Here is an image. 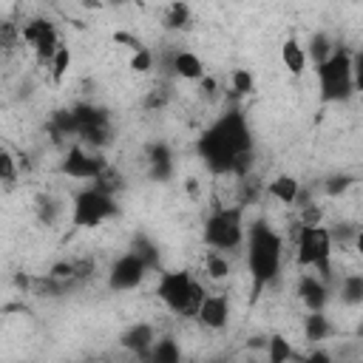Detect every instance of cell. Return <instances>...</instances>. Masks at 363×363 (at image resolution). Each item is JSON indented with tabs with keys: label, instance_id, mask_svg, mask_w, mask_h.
I'll list each match as a JSON object with an SVG mask.
<instances>
[{
	"label": "cell",
	"instance_id": "obj_1",
	"mask_svg": "<svg viewBox=\"0 0 363 363\" xmlns=\"http://www.w3.org/2000/svg\"><path fill=\"white\" fill-rule=\"evenodd\" d=\"M247 150H250V130L241 113L221 116L199 142V153L213 173H233L235 159Z\"/></svg>",
	"mask_w": 363,
	"mask_h": 363
},
{
	"label": "cell",
	"instance_id": "obj_2",
	"mask_svg": "<svg viewBox=\"0 0 363 363\" xmlns=\"http://www.w3.org/2000/svg\"><path fill=\"white\" fill-rule=\"evenodd\" d=\"M250 275H252V295H258L267 284H272V278L281 269V255H284V241L281 235L267 227L264 221L250 227Z\"/></svg>",
	"mask_w": 363,
	"mask_h": 363
},
{
	"label": "cell",
	"instance_id": "obj_3",
	"mask_svg": "<svg viewBox=\"0 0 363 363\" xmlns=\"http://www.w3.org/2000/svg\"><path fill=\"white\" fill-rule=\"evenodd\" d=\"M159 298L179 318H199V309L207 295H204L201 284L190 278V272H164L159 278Z\"/></svg>",
	"mask_w": 363,
	"mask_h": 363
},
{
	"label": "cell",
	"instance_id": "obj_4",
	"mask_svg": "<svg viewBox=\"0 0 363 363\" xmlns=\"http://www.w3.org/2000/svg\"><path fill=\"white\" fill-rule=\"evenodd\" d=\"M298 264L301 267H315L320 278H332V233L323 230L320 224H301L298 230Z\"/></svg>",
	"mask_w": 363,
	"mask_h": 363
},
{
	"label": "cell",
	"instance_id": "obj_5",
	"mask_svg": "<svg viewBox=\"0 0 363 363\" xmlns=\"http://www.w3.org/2000/svg\"><path fill=\"white\" fill-rule=\"evenodd\" d=\"M318 79H320V96L323 102H340L352 94L354 85V71H352V57L343 48H335L329 60L318 65Z\"/></svg>",
	"mask_w": 363,
	"mask_h": 363
},
{
	"label": "cell",
	"instance_id": "obj_6",
	"mask_svg": "<svg viewBox=\"0 0 363 363\" xmlns=\"http://www.w3.org/2000/svg\"><path fill=\"white\" fill-rule=\"evenodd\" d=\"M244 238L241 207H221L204 224V241L213 250H235Z\"/></svg>",
	"mask_w": 363,
	"mask_h": 363
},
{
	"label": "cell",
	"instance_id": "obj_7",
	"mask_svg": "<svg viewBox=\"0 0 363 363\" xmlns=\"http://www.w3.org/2000/svg\"><path fill=\"white\" fill-rule=\"evenodd\" d=\"M113 199L111 193H102L99 187H88L74 199V213L71 221L74 227H96L99 221H105L108 216H113Z\"/></svg>",
	"mask_w": 363,
	"mask_h": 363
},
{
	"label": "cell",
	"instance_id": "obj_8",
	"mask_svg": "<svg viewBox=\"0 0 363 363\" xmlns=\"http://www.w3.org/2000/svg\"><path fill=\"white\" fill-rule=\"evenodd\" d=\"M74 116H77V136H79L82 142H88V145H94V147H99V145L108 142L111 128H108L105 111H99V108H94V105H77V108H74Z\"/></svg>",
	"mask_w": 363,
	"mask_h": 363
},
{
	"label": "cell",
	"instance_id": "obj_9",
	"mask_svg": "<svg viewBox=\"0 0 363 363\" xmlns=\"http://www.w3.org/2000/svg\"><path fill=\"white\" fill-rule=\"evenodd\" d=\"M23 43L37 51V60L40 62H51L57 57V51H60L57 31L51 28L48 20H28L23 26Z\"/></svg>",
	"mask_w": 363,
	"mask_h": 363
},
{
	"label": "cell",
	"instance_id": "obj_10",
	"mask_svg": "<svg viewBox=\"0 0 363 363\" xmlns=\"http://www.w3.org/2000/svg\"><path fill=\"white\" fill-rule=\"evenodd\" d=\"M145 269H147V264L130 250L128 255H122L111 267V286H116V289H133L145 278Z\"/></svg>",
	"mask_w": 363,
	"mask_h": 363
},
{
	"label": "cell",
	"instance_id": "obj_11",
	"mask_svg": "<svg viewBox=\"0 0 363 363\" xmlns=\"http://www.w3.org/2000/svg\"><path fill=\"white\" fill-rule=\"evenodd\" d=\"M102 167H105V159L91 156V153L82 150L79 145L71 147L68 156H65V162H62V170H65L71 179H91V182H94V179L102 173Z\"/></svg>",
	"mask_w": 363,
	"mask_h": 363
},
{
	"label": "cell",
	"instance_id": "obj_12",
	"mask_svg": "<svg viewBox=\"0 0 363 363\" xmlns=\"http://www.w3.org/2000/svg\"><path fill=\"white\" fill-rule=\"evenodd\" d=\"M298 295H301V301H303L312 312L323 309V306H326V301H329L326 281H323V278H318V275H301V281H298Z\"/></svg>",
	"mask_w": 363,
	"mask_h": 363
},
{
	"label": "cell",
	"instance_id": "obj_13",
	"mask_svg": "<svg viewBox=\"0 0 363 363\" xmlns=\"http://www.w3.org/2000/svg\"><path fill=\"white\" fill-rule=\"evenodd\" d=\"M227 315H230L227 298L224 295H207L201 309H199V323L207 329H221V326H227Z\"/></svg>",
	"mask_w": 363,
	"mask_h": 363
},
{
	"label": "cell",
	"instance_id": "obj_14",
	"mask_svg": "<svg viewBox=\"0 0 363 363\" xmlns=\"http://www.w3.org/2000/svg\"><path fill=\"white\" fill-rule=\"evenodd\" d=\"M156 343V335H153V326H147V323H136V326H130L125 335H122V346L125 349H133L136 354H142V357H147L150 354V346Z\"/></svg>",
	"mask_w": 363,
	"mask_h": 363
},
{
	"label": "cell",
	"instance_id": "obj_15",
	"mask_svg": "<svg viewBox=\"0 0 363 363\" xmlns=\"http://www.w3.org/2000/svg\"><path fill=\"white\" fill-rule=\"evenodd\" d=\"M170 68L182 77V79H201L204 77V65L193 51H176L170 60Z\"/></svg>",
	"mask_w": 363,
	"mask_h": 363
},
{
	"label": "cell",
	"instance_id": "obj_16",
	"mask_svg": "<svg viewBox=\"0 0 363 363\" xmlns=\"http://www.w3.org/2000/svg\"><path fill=\"white\" fill-rule=\"evenodd\" d=\"M298 190H301V182H298L295 176H278V179L269 184V196L278 199L281 204H295Z\"/></svg>",
	"mask_w": 363,
	"mask_h": 363
},
{
	"label": "cell",
	"instance_id": "obj_17",
	"mask_svg": "<svg viewBox=\"0 0 363 363\" xmlns=\"http://www.w3.org/2000/svg\"><path fill=\"white\" fill-rule=\"evenodd\" d=\"M329 332H332V326H329V318L323 315V309L306 315V320H303V335H306V340H312V343L326 340Z\"/></svg>",
	"mask_w": 363,
	"mask_h": 363
},
{
	"label": "cell",
	"instance_id": "obj_18",
	"mask_svg": "<svg viewBox=\"0 0 363 363\" xmlns=\"http://www.w3.org/2000/svg\"><path fill=\"white\" fill-rule=\"evenodd\" d=\"M281 60H284V65H286L295 77L303 74V68H306V54H303V48H301L298 40H286V43L281 45Z\"/></svg>",
	"mask_w": 363,
	"mask_h": 363
},
{
	"label": "cell",
	"instance_id": "obj_19",
	"mask_svg": "<svg viewBox=\"0 0 363 363\" xmlns=\"http://www.w3.org/2000/svg\"><path fill=\"white\" fill-rule=\"evenodd\" d=\"M340 301L349 306L363 303V275H346L340 284Z\"/></svg>",
	"mask_w": 363,
	"mask_h": 363
},
{
	"label": "cell",
	"instance_id": "obj_20",
	"mask_svg": "<svg viewBox=\"0 0 363 363\" xmlns=\"http://www.w3.org/2000/svg\"><path fill=\"white\" fill-rule=\"evenodd\" d=\"M187 26H190V9H187L182 0H176V3L167 9V14H164V28L179 31V28H187Z\"/></svg>",
	"mask_w": 363,
	"mask_h": 363
},
{
	"label": "cell",
	"instance_id": "obj_21",
	"mask_svg": "<svg viewBox=\"0 0 363 363\" xmlns=\"http://www.w3.org/2000/svg\"><path fill=\"white\" fill-rule=\"evenodd\" d=\"M204 269L210 278H227L230 275V261L227 255H221V250H210L204 255Z\"/></svg>",
	"mask_w": 363,
	"mask_h": 363
},
{
	"label": "cell",
	"instance_id": "obj_22",
	"mask_svg": "<svg viewBox=\"0 0 363 363\" xmlns=\"http://www.w3.org/2000/svg\"><path fill=\"white\" fill-rule=\"evenodd\" d=\"M147 357L156 360V363H176V360H179V346H176L170 337L156 340V343L150 346V354H147Z\"/></svg>",
	"mask_w": 363,
	"mask_h": 363
},
{
	"label": "cell",
	"instance_id": "obj_23",
	"mask_svg": "<svg viewBox=\"0 0 363 363\" xmlns=\"http://www.w3.org/2000/svg\"><path fill=\"white\" fill-rule=\"evenodd\" d=\"M332 51H335V48H332V43H329L326 34H315V37H312V43H309V54H312L315 65H320L323 60H329Z\"/></svg>",
	"mask_w": 363,
	"mask_h": 363
},
{
	"label": "cell",
	"instance_id": "obj_24",
	"mask_svg": "<svg viewBox=\"0 0 363 363\" xmlns=\"http://www.w3.org/2000/svg\"><path fill=\"white\" fill-rule=\"evenodd\" d=\"M94 187H99L102 193H113V190H119L122 187V176L113 170V167H102V173L94 179Z\"/></svg>",
	"mask_w": 363,
	"mask_h": 363
},
{
	"label": "cell",
	"instance_id": "obj_25",
	"mask_svg": "<svg viewBox=\"0 0 363 363\" xmlns=\"http://www.w3.org/2000/svg\"><path fill=\"white\" fill-rule=\"evenodd\" d=\"M0 176H3L6 190H11L14 182H17V170H14V156H11V150H3V153H0Z\"/></svg>",
	"mask_w": 363,
	"mask_h": 363
},
{
	"label": "cell",
	"instance_id": "obj_26",
	"mask_svg": "<svg viewBox=\"0 0 363 363\" xmlns=\"http://www.w3.org/2000/svg\"><path fill=\"white\" fill-rule=\"evenodd\" d=\"M0 37H3V48H6V51H11L17 43H23V26L17 28V23H14V20H6V23H3Z\"/></svg>",
	"mask_w": 363,
	"mask_h": 363
},
{
	"label": "cell",
	"instance_id": "obj_27",
	"mask_svg": "<svg viewBox=\"0 0 363 363\" xmlns=\"http://www.w3.org/2000/svg\"><path fill=\"white\" fill-rule=\"evenodd\" d=\"M269 357H272V363H284V360L295 357V352L289 349V343H286L281 335H275V337L269 340Z\"/></svg>",
	"mask_w": 363,
	"mask_h": 363
},
{
	"label": "cell",
	"instance_id": "obj_28",
	"mask_svg": "<svg viewBox=\"0 0 363 363\" xmlns=\"http://www.w3.org/2000/svg\"><path fill=\"white\" fill-rule=\"evenodd\" d=\"M68 65H71V51L65 48V45H60V51H57V57L51 60V74H54V79L60 82L62 77H65V71H68Z\"/></svg>",
	"mask_w": 363,
	"mask_h": 363
},
{
	"label": "cell",
	"instance_id": "obj_29",
	"mask_svg": "<svg viewBox=\"0 0 363 363\" xmlns=\"http://www.w3.org/2000/svg\"><path fill=\"white\" fill-rule=\"evenodd\" d=\"M252 85H255V79H252V74L247 68H235L233 71V91L235 94H250Z\"/></svg>",
	"mask_w": 363,
	"mask_h": 363
},
{
	"label": "cell",
	"instance_id": "obj_30",
	"mask_svg": "<svg viewBox=\"0 0 363 363\" xmlns=\"http://www.w3.org/2000/svg\"><path fill=\"white\" fill-rule=\"evenodd\" d=\"M130 68H133L136 74H145V71H150V68H153V54H150L147 48H139V51H133V57H130Z\"/></svg>",
	"mask_w": 363,
	"mask_h": 363
},
{
	"label": "cell",
	"instance_id": "obj_31",
	"mask_svg": "<svg viewBox=\"0 0 363 363\" xmlns=\"http://www.w3.org/2000/svg\"><path fill=\"white\" fill-rule=\"evenodd\" d=\"M349 184H352V179H349L346 173H340V176H332V179L323 184V190H326L329 196H337V193H343Z\"/></svg>",
	"mask_w": 363,
	"mask_h": 363
},
{
	"label": "cell",
	"instance_id": "obj_32",
	"mask_svg": "<svg viewBox=\"0 0 363 363\" xmlns=\"http://www.w3.org/2000/svg\"><path fill=\"white\" fill-rule=\"evenodd\" d=\"M320 218H323V213H320V207L318 204H303V221L301 224H320Z\"/></svg>",
	"mask_w": 363,
	"mask_h": 363
},
{
	"label": "cell",
	"instance_id": "obj_33",
	"mask_svg": "<svg viewBox=\"0 0 363 363\" xmlns=\"http://www.w3.org/2000/svg\"><path fill=\"white\" fill-rule=\"evenodd\" d=\"M164 102H167V94L156 88V91H150V96L145 99V108H162Z\"/></svg>",
	"mask_w": 363,
	"mask_h": 363
},
{
	"label": "cell",
	"instance_id": "obj_34",
	"mask_svg": "<svg viewBox=\"0 0 363 363\" xmlns=\"http://www.w3.org/2000/svg\"><path fill=\"white\" fill-rule=\"evenodd\" d=\"M352 71H354V85L363 91V51L354 57V62H352Z\"/></svg>",
	"mask_w": 363,
	"mask_h": 363
},
{
	"label": "cell",
	"instance_id": "obj_35",
	"mask_svg": "<svg viewBox=\"0 0 363 363\" xmlns=\"http://www.w3.org/2000/svg\"><path fill=\"white\" fill-rule=\"evenodd\" d=\"M201 91H204V94H216V79L201 77Z\"/></svg>",
	"mask_w": 363,
	"mask_h": 363
},
{
	"label": "cell",
	"instance_id": "obj_36",
	"mask_svg": "<svg viewBox=\"0 0 363 363\" xmlns=\"http://www.w3.org/2000/svg\"><path fill=\"white\" fill-rule=\"evenodd\" d=\"M354 247H357V252L363 255V233H357V235H354Z\"/></svg>",
	"mask_w": 363,
	"mask_h": 363
},
{
	"label": "cell",
	"instance_id": "obj_37",
	"mask_svg": "<svg viewBox=\"0 0 363 363\" xmlns=\"http://www.w3.org/2000/svg\"><path fill=\"white\" fill-rule=\"evenodd\" d=\"M357 335H360V337H363V323H360V326H357Z\"/></svg>",
	"mask_w": 363,
	"mask_h": 363
}]
</instances>
